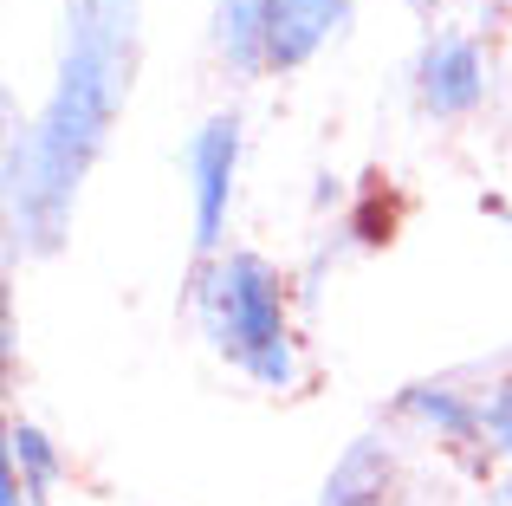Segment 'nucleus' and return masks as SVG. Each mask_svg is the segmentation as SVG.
<instances>
[{"instance_id": "obj_1", "label": "nucleus", "mask_w": 512, "mask_h": 506, "mask_svg": "<svg viewBox=\"0 0 512 506\" xmlns=\"http://www.w3.org/2000/svg\"><path fill=\"white\" fill-rule=\"evenodd\" d=\"M143 59V0H65L59 7V52H52V85L39 111L7 137V253L13 260H46L65 247L111 143L117 117L130 104Z\"/></svg>"}, {"instance_id": "obj_12", "label": "nucleus", "mask_w": 512, "mask_h": 506, "mask_svg": "<svg viewBox=\"0 0 512 506\" xmlns=\"http://www.w3.org/2000/svg\"><path fill=\"white\" fill-rule=\"evenodd\" d=\"M487 500H493V506H512V481H500V487H493Z\"/></svg>"}, {"instance_id": "obj_10", "label": "nucleus", "mask_w": 512, "mask_h": 506, "mask_svg": "<svg viewBox=\"0 0 512 506\" xmlns=\"http://www.w3.org/2000/svg\"><path fill=\"white\" fill-rule=\"evenodd\" d=\"M480 468H512V364L480 390Z\"/></svg>"}, {"instance_id": "obj_9", "label": "nucleus", "mask_w": 512, "mask_h": 506, "mask_svg": "<svg viewBox=\"0 0 512 506\" xmlns=\"http://www.w3.org/2000/svg\"><path fill=\"white\" fill-rule=\"evenodd\" d=\"M0 455L20 468V481H26V494H33V506L59 494V481H65V448L52 442L39 422L13 416V422H7V442H0Z\"/></svg>"}, {"instance_id": "obj_2", "label": "nucleus", "mask_w": 512, "mask_h": 506, "mask_svg": "<svg viewBox=\"0 0 512 506\" xmlns=\"http://www.w3.org/2000/svg\"><path fill=\"white\" fill-rule=\"evenodd\" d=\"M195 325L208 351L221 357L234 377H247L266 396H292L305 383V344L299 318H292V279L279 260L253 247H227L195 266Z\"/></svg>"}, {"instance_id": "obj_13", "label": "nucleus", "mask_w": 512, "mask_h": 506, "mask_svg": "<svg viewBox=\"0 0 512 506\" xmlns=\"http://www.w3.org/2000/svg\"><path fill=\"white\" fill-rule=\"evenodd\" d=\"M39 506H52V500H39Z\"/></svg>"}, {"instance_id": "obj_4", "label": "nucleus", "mask_w": 512, "mask_h": 506, "mask_svg": "<svg viewBox=\"0 0 512 506\" xmlns=\"http://www.w3.org/2000/svg\"><path fill=\"white\" fill-rule=\"evenodd\" d=\"M409 98L422 117L435 124H461L474 117L480 104L493 98V52L480 46L474 33L461 26H441L415 46V65H409Z\"/></svg>"}, {"instance_id": "obj_11", "label": "nucleus", "mask_w": 512, "mask_h": 506, "mask_svg": "<svg viewBox=\"0 0 512 506\" xmlns=\"http://www.w3.org/2000/svg\"><path fill=\"white\" fill-rule=\"evenodd\" d=\"M389 234H396V195L389 189H363V202L344 215V241L370 253V247H383Z\"/></svg>"}, {"instance_id": "obj_7", "label": "nucleus", "mask_w": 512, "mask_h": 506, "mask_svg": "<svg viewBox=\"0 0 512 506\" xmlns=\"http://www.w3.org/2000/svg\"><path fill=\"white\" fill-rule=\"evenodd\" d=\"M396 494H402V448L370 429L338 448L325 487H318V506H396Z\"/></svg>"}, {"instance_id": "obj_8", "label": "nucleus", "mask_w": 512, "mask_h": 506, "mask_svg": "<svg viewBox=\"0 0 512 506\" xmlns=\"http://www.w3.org/2000/svg\"><path fill=\"white\" fill-rule=\"evenodd\" d=\"M266 7L273 0H214V13H208V39L234 78L266 72Z\"/></svg>"}, {"instance_id": "obj_5", "label": "nucleus", "mask_w": 512, "mask_h": 506, "mask_svg": "<svg viewBox=\"0 0 512 506\" xmlns=\"http://www.w3.org/2000/svg\"><path fill=\"white\" fill-rule=\"evenodd\" d=\"M389 416L402 429H415L422 442L448 448V455H467L480 468V390H467L461 377H415L396 390Z\"/></svg>"}, {"instance_id": "obj_3", "label": "nucleus", "mask_w": 512, "mask_h": 506, "mask_svg": "<svg viewBox=\"0 0 512 506\" xmlns=\"http://www.w3.org/2000/svg\"><path fill=\"white\" fill-rule=\"evenodd\" d=\"M240 150H247L240 111H214L182 150V163H188V228H195L201 260L227 253V215H234V195H240Z\"/></svg>"}, {"instance_id": "obj_6", "label": "nucleus", "mask_w": 512, "mask_h": 506, "mask_svg": "<svg viewBox=\"0 0 512 506\" xmlns=\"http://www.w3.org/2000/svg\"><path fill=\"white\" fill-rule=\"evenodd\" d=\"M357 0H273L266 7V72H305L331 39L350 33Z\"/></svg>"}]
</instances>
